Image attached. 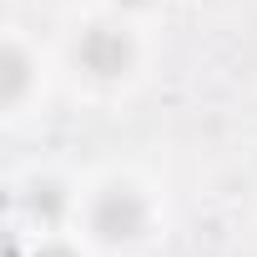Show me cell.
Listing matches in <instances>:
<instances>
[{
	"mask_svg": "<svg viewBox=\"0 0 257 257\" xmlns=\"http://www.w3.org/2000/svg\"><path fill=\"white\" fill-rule=\"evenodd\" d=\"M147 227V207L137 192H126V187H111L101 202H96V232L111 237V242H126V237H137Z\"/></svg>",
	"mask_w": 257,
	"mask_h": 257,
	"instance_id": "cell-1",
	"label": "cell"
},
{
	"mask_svg": "<svg viewBox=\"0 0 257 257\" xmlns=\"http://www.w3.org/2000/svg\"><path fill=\"white\" fill-rule=\"evenodd\" d=\"M81 61L96 76H116V71H126V61H132V46H126L121 31H91L81 41Z\"/></svg>",
	"mask_w": 257,
	"mask_h": 257,
	"instance_id": "cell-2",
	"label": "cell"
},
{
	"mask_svg": "<svg viewBox=\"0 0 257 257\" xmlns=\"http://www.w3.org/2000/svg\"><path fill=\"white\" fill-rule=\"evenodd\" d=\"M21 86H26V61H21V51H11L6 56V101H16Z\"/></svg>",
	"mask_w": 257,
	"mask_h": 257,
	"instance_id": "cell-3",
	"label": "cell"
},
{
	"mask_svg": "<svg viewBox=\"0 0 257 257\" xmlns=\"http://www.w3.org/2000/svg\"><path fill=\"white\" fill-rule=\"evenodd\" d=\"M31 207H36L41 217H56V212H61V187H36Z\"/></svg>",
	"mask_w": 257,
	"mask_h": 257,
	"instance_id": "cell-4",
	"label": "cell"
},
{
	"mask_svg": "<svg viewBox=\"0 0 257 257\" xmlns=\"http://www.w3.org/2000/svg\"><path fill=\"white\" fill-rule=\"evenodd\" d=\"M41 257H76L71 247H41Z\"/></svg>",
	"mask_w": 257,
	"mask_h": 257,
	"instance_id": "cell-5",
	"label": "cell"
}]
</instances>
